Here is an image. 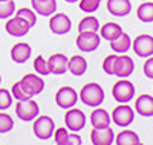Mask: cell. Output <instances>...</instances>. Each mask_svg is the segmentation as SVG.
<instances>
[{"label": "cell", "instance_id": "1", "mask_svg": "<svg viewBox=\"0 0 153 145\" xmlns=\"http://www.w3.org/2000/svg\"><path fill=\"white\" fill-rule=\"evenodd\" d=\"M78 96L89 107H98L104 101V90L98 83H87L80 90Z\"/></svg>", "mask_w": 153, "mask_h": 145}, {"label": "cell", "instance_id": "2", "mask_svg": "<svg viewBox=\"0 0 153 145\" xmlns=\"http://www.w3.org/2000/svg\"><path fill=\"white\" fill-rule=\"evenodd\" d=\"M54 128H55V124L52 121V118L46 116V115H42V116L38 115L34 121V125H32L35 138H38L40 141H48L49 138H52Z\"/></svg>", "mask_w": 153, "mask_h": 145}, {"label": "cell", "instance_id": "3", "mask_svg": "<svg viewBox=\"0 0 153 145\" xmlns=\"http://www.w3.org/2000/svg\"><path fill=\"white\" fill-rule=\"evenodd\" d=\"M112 96L118 102H124V104L132 101L133 96H135V86H133V83L129 81V80H126V78H121L120 81H117L113 84Z\"/></svg>", "mask_w": 153, "mask_h": 145}, {"label": "cell", "instance_id": "4", "mask_svg": "<svg viewBox=\"0 0 153 145\" xmlns=\"http://www.w3.org/2000/svg\"><path fill=\"white\" fill-rule=\"evenodd\" d=\"M16 115L19 116V119L29 122V121H34L40 115V107H38V104L35 101H32V98L25 99V101H17Z\"/></svg>", "mask_w": 153, "mask_h": 145}, {"label": "cell", "instance_id": "5", "mask_svg": "<svg viewBox=\"0 0 153 145\" xmlns=\"http://www.w3.org/2000/svg\"><path fill=\"white\" fill-rule=\"evenodd\" d=\"M75 43L81 52H94L100 47L101 37L95 31H84V32H78Z\"/></svg>", "mask_w": 153, "mask_h": 145}, {"label": "cell", "instance_id": "6", "mask_svg": "<svg viewBox=\"0 0 153 145\" xmlns=\"http://www.w3.org/2000/svg\"><path fill=\"white\" fill-rule=\"evenodd\" d=\"M112 121L117 124L118 127H127L130 125L135 119V112L130 105H127L124 102H120V105L113 109L112 112Z\"/></svg>", "mask_w": 153, "mask_h": 145}, {"label": "cell", "instance_id": "7", "mask_svg": "<svg viewBox=\"0 0 153 145\" xmlns=\"http://www.w3.org/2000/svg\"><path fill=\"white\" fill-rule=\"evenodd\" d=\"M78 101V93L76 90L72 89L71 86H65V87H60L55 93V104L58 105L60 109H71L76 104Z\"/></svg>", "mask_w": 153, "mask_h": 145}, {"label": "cell", "instance_id": "8", "mask_svg": "<svg viewBox=\"0 0 153 145\" xmlns=\"http://www.w3.org/2000/svg\"><path fill=\"white\" fill-rule=\"evenodd\" d=\"M133 70H135V63L129 55L120 54L115 57V63H113V75L115 76L127 78L133 73Z\"/></svg>", "mask_w": 153, "mask_h": 145}, {"label": "cell", "instance_id": "9", "mask_svg": "<svg viewBox=\"0 0 153 145\" xmlns=\"http://www.w3.org/2000/svg\"><path fill=\"white\" fill-rule=\"evenodd\" d=\"M132 47L138 57H141V58L152 57L153 55V37L149 34L138 35L132 43Z\"/></svg>", "mask_w": 153, "mask_h": 145}, {"label": "cell", "instance_id": "10", "mask_svg": "<svg viewBox=\"0 0 153 145\" xmlns=\"http://www.w3.org/2000/svg\"><path fill=\"white\" fill-rule=\"evenodd\" d=\"M20 84L23 87V90L26 92V93L32 98L38 93H42L43 89H45V81L42 76L38 75H34V73H28L25 75L22 80H20Z\"/></svg>", "mask_w": 153, "mask_h": 145}, {"label": "cell", "instance_id": "11", "mask_svg": "<svg viewBox=\"0 0 153 145\" xmlns=\"http://www.w3.org/2000/svg\"><path fill=\"white\" fill-rule=\"evenodd\" d=\"M49 28H51V32L55 34V35H65L71 31L72 21L66 14H63V12H60V14H55L54 12L49 18Z\"/></svg>", "mask_w": 153, "mask_h": 145}, {"label": "cell", "instance_id": "12", "mask_svg": "<svg viewBox=\"0 0 153 145\" xmlns=\"http://www.w3.org/2000/svg\"><path fill=\"white\" fill-rule=\"evenodd\" d=\"M65 124L71 131H80L86 125V115L80 109H68L65 115Z\"/></svg>", "mask_w": 153, "mask_h": 145}, {"label": "cell", "instance_id": "13", "mask_svg": "<svg viewBox=\"0 0 153 145\" xmlns=\"http://www.w3.org/2000/svg\"><path fill=\"white\" fill-rule=\"evenodd\" d=\"M5 29H6V32H8L11 37L20 38V37H25V35L29 32L31 26H29L28 21H25L23 18L14 16V17H9V18H8V21H6V24H5Z\"/></svg>", "mask_w": 153, "mask_h": 145}, {"label": "cell", "instance_id": "14", "mask_svg": "<svg viewBox=\"0 0 153 145\" xmlns=\"http://www.w3.org/2000/svg\"><path fill=\"white\" fill-rule=\"evenodd\" d=\"M91 141L94 145H110L115 142V133L110 125L106 128H92Z\"/></svg>", "mask_w": 153, "mask_h": 145}, {"label": "cell", "instance_id": "15", "mask_svg": "<svg viewBox=\"0 0 153 145\" xmlns=\"http://www.w3.org/2000/svg\"><path fill=\"white\" fill-rule=\"evenodd\" d=\"M68 57L63 54H54L48 58V67H49V73L52 75H63L68 72Z\"/></svg>", "mask_w": 153, "mask_h": 145}, {"label": "cell", "instance_id": "16", "mask_svg": "<svg viewBox=\"0 0 153 145\" xmlns=\"http://www.w3.org/2000/svg\"><path fill=\"white\" fill-rule=\"evenodd\" d=\"M107 11L115 17H126L130 14L132 3L130 0H107Z\"/></svg>", "mask_w": 153, "mask_h": 145}, {"label": "cell", "instance_id": "17", "mask_svg": "<svg viewBox=\"0 0 153 145\" xmlns=\"http://www.w3.org/2000/svg\"><path fill=\"white\" fill-rule=\"evenodd\" d=\"M31 52H32V49H31V46L28 43L20 41V43H16L11 47V58L17 64H23V63H26L29 60Z\"/></svg>", "mask_w": 153, "mask_h": 145}, {"label": "cell", "instance_id": "18", "mask_svg": "<svg viewBox=\"0 0 153 145\" xmlns=\"http://www.w3.org/2000/svg\"><path fill=\"white\" fill-rule=\"evenodd\" d=\"M135 110L138 115H141L144 118L153 116V96L152 95H139L135 101Z\"/></svg>", "mask_w": 153, "mask_h": 145}, {"label": "cell", "instance_id": "19", "mask_svg": "<svg viewBox=\"0 0 153 145\" xmlns=\"http://www.w3.org/2000/svg\"><path fill=\"white\" fill-rule=\"evenodd\" d=\"M32 9L38 16L51 17L57 11V0H31Z\"/></svg>", "mask_w": 153, "mask_h": 145}, {"label": "cell", "instance_id": "20", "mask_svg": "<svg viewBox=\"0 0 153 145\" xmlns=\"http://www.w3.org/2000/svg\"><path fill=\"white\" fill-rule=\"evenodd\" d=\"M110 121H112V118L104 109L95 107V110L91 113L92 128H106V127L110 125Z\"/></svg>", "mask_w": 153, "mask_h": 145}, {"label": "cell", "instance_id": "21", "mask_svg": "<svg viewBox=\"0 0 153 145\" xmlns=\"http://www.w3.org/2000/svg\"><path fill=\"white\" fill-rule=\"evenodd\" d=\"M68 70L74 76H83L87 72V61H86V58L81 57V55L71 57L69 63H68Z\"/></svg>", "mask_w": 153, "mask_h": 145}, {"label": "cell", "instance_id": "22", "mask_svg": "<svg viewBox=\"0 0 153 145\" xmlns=\"http://www.w3.org/2000/svg\"><path fill=\"white\" fill-rule=\"evenodd\" d=\"M123 28L118 24V23H113V21H109V23H104L103 26H100V37L104 38V40H115L117 37H120L123 34Z\"/></svg>", "mask_w": 153, "mask_h": 145}, {"label": "cell", "instance_id": "23", "mask_svg": "<svg viewBox=\"0 0 153 145\" xmlns=\"http://www.w3.org/2000/svg\"><path fill=\"white\" fill-rule=\"evenodd\" d=\"M130 46H132V40H130L129 34H126V32H123L120 37H117L115 40L110 41L112 50L117 52V54H126L130 49Z\"/></svg>", "mask_w": 153, "mask_h": 145}, {"label": "cell", "instance_id": "24", "mask_svg": "<svg viewBox=\"0 0 153 145\" xmlns=\"http://www.w3.org/2000/svg\"><path fill=\"white\" fill-rule=\"evenodd\" d=\"M115 142L118 145H139L141 144V139L138 138V135L132 130H123L117 135L115 138Z\"/></svg>", "mask_w": 153, "mask_h": 145}, {"label": "cell", "instance_id": "25", "mask_svg": "<svg viewBox=\"0 0 153 145\" xmlns=\"http://www.w3.org/2000/svg\"><path fill=\"white\" fill-rule=\"evenodd\" d=\"M136 16L143 23H152L153 21V0H146L136 9Z\"/></svg>", "mask_w": 153, "mask_h": 145}, {"label": "cell", "instance_id": "26", "mask_svg": "<svg viewBox=\"0 0 153 145\" xmlns=\"http://www.w3.org/2000/svg\"><path fill=\"white\" fill-rule=\"evenodd\" d=\"M84 31H100V21L97 17L94 16H86L84 18L80 20L78 23V32H84Z\"/></svg>", "mask_w": 153, "mask_h": 145}, {"label": "cell", "instance_id": "27", "mask_svg": "<svg viewBox=\"0 0 153 145\" xmlns=\"http://www.w3.org/2000/svg\"><path fill=\"white\" fill-rule=\"evenodd\" d=\"M16 16L23 18L25 21H28L31 28H34L35 23H37V12L31 8H20L17 12H16Z\"/></svg>", "mask_w": 153, "mask_h": 145}, {"label": "cell", "instance_id": "28", "mask_svg": "<svg viewBox=\"0 0 153 145\" xmlns=\"http://www.w3.org/2000/svg\"><path fill=\"white\" fill-rule=\"evenodd\" d=\"M16 12V3L12 0H5V2H0V18H9L11 16H14Z\"/></svg>", "mask_w": 153, "mask_h": 145}, {"label": "cell", "instance_id": "29", "mask_svg": "<svg viewBox=\"0 0 153 145\" xmlns=\"http://www.w3.org/2000/svg\"><path fill=\"white\" fill-rule=\"evenodd\" d=\"M78 6L83 12H86V14H92V12H95L100 5H101V0H78Z\"/></svg>", "mask_w": 153, "mask_h": 145}, {"label": "cell", "instance_id": "30", "mask_svg": "<svg viewBox=\"0 0 153 145\" xmlns=\"http://www.w3.org/2000/svg\"><path fill=\"white\" fill-rule=\"evenodd\" d=\"M34 69L38 75H42V76H46L49 75V67H48V60L43 58V55H38L35 57L34 60Z\"/></svg>", "mask_w": 153, "mask_h": 145}, {"label": "cell", "instance_id": "31", "mask_svg": "<svg viewBox=\"0 0 153 145\" xmlns=\"http://www.w3.org/2000/svg\"><path fill=\"white\" fill-rule=\"evenodd\" d=\"M14 127V119L8 113H0V133H8Z\"/></svg>", "mask_w": 153, "mask_h": 145}, {"label": "cell", "instance_id": "32", "mask_svg": "<svg viewBox=\"0 0 153 145\" xmlns=\"http://www.w3.org/2000/svg\"><path fill=\"white\" fill-rule=\"evenodd\" d=\"M11 93H12V98H16L17 101H25V99H29V98H31V96L26 93V92L23 90L20 81H17V83L12 84V87H11Z\"/></svg>", "mask_w": 153, "mask_h": 145}, {"label": "cell", "instance_id": "33", "mask_svg": "<svg viewBox=\"0 0 153 145\" xmlns=\"http://www.w3.org/2000/svg\"><path fill=\"white\" fill-rule=\"evenodd\" d=\"M12 105V93L8 89H0V110H6Z\"/></svg>", "mask_w": 153, "mask_h": 145}, {"label": "cell", "instance_id": "34", "mask_svg": "<svg viewBox=\"0 0 153 145\" xmlns=\"http://www.w3.org/2000/svg\"><path fill=\"white\" fill-rule=\"evenodd\" d=\"M68 135H69L68 133V128L66 127H60V128L55 130V135H52V136H54V141H55L57 145H66Z\"/></svg>", "mask_w": 153, "mask_h": 145}, {"label": "cell", "instance_id": "35", "mask_svg": "<svg viewBox=\"0 0 153 145\" xmlns=\"http://www.w3.org/2000/svg\"><path fill=\"white\" fill-rule=\"evenodd\" d=\"M115 57L117 54H112V55H107L103 61V70L107 73V75H113V63H115Z\"/></svg>", "mask_w": 153, "mask_h": 145}, {"label": "cell", "instance_id": "36", "mask_svg": "<svg viewBox=\"0 0 153 145\" xmlns=\"http://www.w3.org/2000/svg\"><path fill=\"white\" fill-rule=\"evenodd\" d=\"M143 70H144V75L150 80H153V55L152 57H147L144 66H143Z\"/></svg>", "mask_w": 153, "mask_h": 145}, {"label": "cell", "instance_id": "37", "mask_svg": "<svg viewBox=\"0 0 153 145\" xmlns=\"http://www.w3.org/2000/svg\"><path fill=\"white\" fill-rule=\"evenodd\" d=\"M83 141L81 138L76 135V131H74L72 135H68V141H66V145H81Z\"/></svg>", "mask_w": 153, "mask_h": 145}, {"label": "cell", "instance_id": "38", "mask_svg": "<svg viewBox=\"0 0 153 145\" xmlns=\"http://www.w3.org/2000/svg\"><path fill=\"white\" fill-rule=\"evenodd\" d=\"M65 2H68V3H75V2H78V0H65Z\"/></svg>", "mask_w": 153, "mask_h": 145}, {"label": "cell", "instance_id": "39", "mask_svg": "<svg viewBox=\"0 0 153 145\" xmlns=\"http://www.w3.org/2000/svg\"><path fill=\"white\" fill-rule=\"evenodd\" d=\"M0 84H2V76H0Z\"/></svg>", "mask_w": 153, "mask_h": 145}, {"label": "cell", "instance_id": "40", "mask_svg": "<svg viewBox=\"0 0 153 145\" xmlns=\"http://www.w3.org/2000/svg\"><path fill=\"white\" fill-rule=\"evenodd\" d=\"M139 2H146V0H139Z\"/></svg>", "mask_w": 153, "mask_h": 145}, {"label": "cell", "instance_id": "41", "mask_svg": "<svg viewBox=\"0 0 153 145\" xmlns=\"http://www.w3.org/2000/svg\"><path fill=\"white\" fill-rule=\"evenodd\" d=\"M0 2H5V0H0Z\"/></svg>", "mask_w": 153, "mask_h": 145}]
</instances>
